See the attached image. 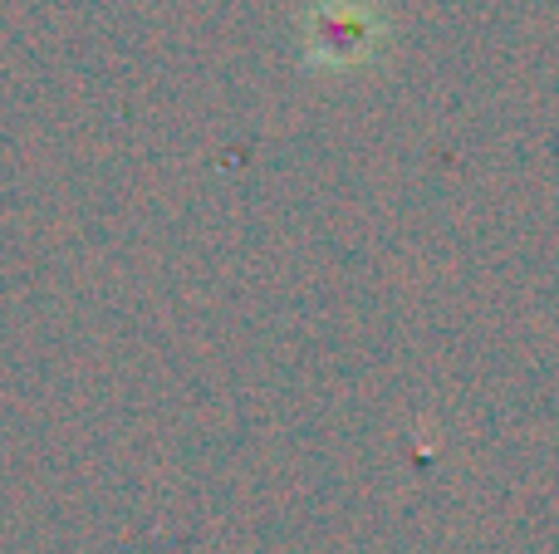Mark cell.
I'll return each mask as SVG.
<instances>
[{"label": "cell", "mask_w": 559, "mask_h": 554, "mask_svg": "<svg viewBox=\"0 0 559 554\" xmlns=\"http://www.w3.org/2000/svg\"><path fill=\"white\" fill-rule=\"evenodd\" d=\"M314 45L329 55V64H354L373 49V10L354 0H329L314 15Z\"/></svg>", "instance_id": "obj_1"}]
</instances>
